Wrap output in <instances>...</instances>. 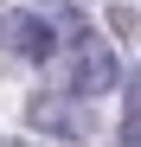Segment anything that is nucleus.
<instances>
[{
  "label": "nucleus",
  "mask_w": 141,
  "mask_h": 147,
  "mask_svg": "<svg viewBox=\"0 0 141 147\" xmlns=\"http://www.w3.org/2000/svg\"><path fill=\"white\" fill-rule=\"evenodd\" d=\"M32 121H39V128H58V134H77V121H70L52 96H39V102H32Z\"/></svg>",
  "instance_id": "nucleus-4"
},
{
  "label": "nucleus",
  "mask_w": 141,
  "mask_h": 147,
  "mask_svg": "<svg viewBox=\"0 0 141 147\" xmlns=\"http://www.w3.org/2000/svg\"><path fill=\"white\" fill-rule=\"evenodd\" d=\"M0 45H7L13 58H26V64H45L52 45H58V32L45 26L39 13H0Z\"/></svg>",
  "instance_id": "nucleus-2"
},
{
  "label": "nucleus",
  "mask_w": 141,
  "mask_h": 147,
  "mask_svg": "<svg viewBox=\"0 0 141 147\" xmlns=\"http://www.w3.org/2000/svg\"><path fill=\"white\" fill-rule=\"evenodd\" d=\"M64 83H70V96L115 90V51L103 38H77V45H70V64H64Z\"/></svg>",
  "instance_id": "nucleus-1"
},
{
  "label": "nucleus",
  "mask_w": 141,
  "mask_h": 147,
  "mask_svg": "<svg viewBox=\"0 0 141 147\" xmlns=\"http://www.w3.org/2000/svg\"><path fill=\"white\" fill-rule=\"evenodd\" d=\"M122 147H141V77L128 83V109H122Z\"/></svg>",
  "instance_id": "nucleus-3"
}]
</instances>
